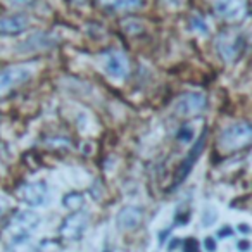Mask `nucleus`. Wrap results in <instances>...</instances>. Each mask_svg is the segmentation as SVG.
Instances as JSON below:
<instances>
[{"label":"nucleus","instance_id":"nucleus-1","mask_svg":"<svg viewBox=\"0 0 252 252\" xmlns=\"http://www.w3.org/2000/svg\"><path fill=\"white\" fill-rule=\"evenodd\" d=\"M252 140V126L247 121L235 123L221 131L218 145L223 152H237L249 147Z\"/></svg>","mask_w":252,"mask_h":252},{"label":"nucleus","instance_id":"nucleus-2","mask_svg":"<svg viewBox=\"0 0 252 252\" xmlns=\"http://www.w3.org/2000/svg\"><path fill=\"white\" fill-rule=\"evenodd\" d=\"M245 49V38L238 32H223L216 38V50L224 63H235Z\"/></svg>","mask_w":252,"mask_h":252},{"label":"nucleus","instance_id":"nucleus-3","mask_svg":"<svg viewBox=\"0 0 252 252\" xmlns=\"http://www.w3.org/2000/svg\"><path fill=\"white\" fill-rule=\"evenodd\" d=\"M33 76V69L25 64L19 66H9L0 71V98L7 97L12 90L25 85Z\"/></svg>","mask_w":252,"mask_h":252},{"label":"nucleus","instance_id":"nucleus-4","mask_svg":"<svg viewBox=\"0 0 252 252\" xmlns=\"http://www.w3.org/2000/svg\"><path fill=\"white\" fill-rule=\"evenodd\" d=\"M88 226V216L83 211H73L66 220L63 221L59 228V235L63 240L74 242L80 240Z\"/></svg>","mask_w":252,"mask_h":252},{"label":"nucleus","instance_id":"nucleus-5","mask_svg":"<svg viewBox=\"0 0 252 252\" xmlns=\"http://www.w3.org/2000/svg\"><path fill=\"white\" fill-rule=\"evenodd\" d=\"M207 107V97L200 92H189L183 94L176 102V114L185 116V118H192L197 116Z\"/></svg>","mask_w":252,"mask_h":252},{"label":"nucleus","instance_id":"nucleus-6","mask_svg":"<svg viewBox=\"0 0 252 252\" xmlns=\"http://www.w3.org/2000/svg\"><path fill=\"white\" fill-rule=\"evenodd\" d=\"M206 138H207V131L204 130L202 135L199 137V140L193 144V147L189 151V154H187V158L183 159L182 166L178 168V173H176V178L175 182H173V189H178L180 185H182V182H185V178L190 175V171H192L193 164L197 162V159H199V156L202 154L204 147H206Z\"/></svg>","mask_w":252,"mask_h":252},{"label":"nucleus","instance_id":"nucleus-7","mask_svg":"<svg viewBox=\"0 0 252 252\" xmlns=\"http://www.w3.org/2000/svg\"><path fill=\"white\" fill-rule=\"evenodd\" d=\"M214 11L224 21H240L247 16V0H216Z\"/></svg>","mask_w":252,"mask_h":252},{"label":"nucleus","instance_id":"nucleus-8","mask_svg":"<svg viewBox=\"0 0 252 252\" xmlns=\"http://www.w3.org/2000/svg\"><path fill=\"white\" fill-rule=\"evenodd\" d=\"M104 69L111 78L123 80L130 73V61L119 50H111L104 56Z\"/></svg>","mask_w":252,"mask_h":252},{"label":"nucleus","instance_id":"nucleus-9","mask_svg":"<svg viewBox=\"0 0 252 252\" xmlns=\"http://www.w3.org/2000/svg\"><path fill=\"white\" fill-rule=\"evenodd\" d=\"M40 223V216L32 211H21L18 213L9 223V231L12 233V237H21V235H28L30 231H33Z\"/></svg>","mask_w":252,"mask_h":252},{"label":"nucleus","instance_id":"nucleus-10","mask_svg":"<svg viewBox=\"0 0 252 252\" xmlns=\"http://www.w3.org/2000/svg\"><path fill=\"white\" fill-rule=\"evenodd\" d=\"M47 195H49V189H47L45 182H32L26 183L19 189V197L25 204L32 207H38L42 206L47 200Z\"/></svg>","mask_w":252,"mask_h":252},{"label":"nucleus","instance_id":"nucleus-11","mask_svg":"<svg viewBox=\"0 0 252 252\" xmlns=\"http://www.w3.org/2000/svg\"><path fill=\"white\" fill-rule=\"evenodd\" d=\"M144 221V211L138 206H125L116 216L119 230H137Z\"/></svg>","mask_w":252,"mask_h":252},{"label":"nucleus","instance_id":"nucleus-12","mask_svg":"<svg viewBox=\"0 0 252 252\" xmlns=\"http://www.w3.org/2000/svg\"><path fill=\"white\" fill-rule=\"evenodd\" d=\"M30 26V21L26 16L14 14V16H2L0 18V35H19V33L26 32Z\"/></svg>","mask_w":252,"mask_h":252},{"label":"nucleus","instance_id":"nucleus-13","mask_svg":"<svg viewBox=\"0 0 252 252\" xmlns=\"http://www.w3.org/2000/svg\"><path fill=\"white\" fill-rule=\"evenodd\" d=\"M56 43V38L47 33H36V35L30 36L25 43L21 45V50L23 52H35V50H45V49H50L54 47Z\"/></svg>","mask_w":252,"mask_h":252},{"label":"nucleus","instance_id":"nucleus-14","mask_svg":"<svg viewBox=\"0 0 252 252\" xmlns=\"http://www.w3.org/2000/svg\"><path fill=\"white\" fill-rule=\"evenodd\" d=\"M100 7H104L105 11H133L142 5V0H98Z\"/></svg>","mask_w":252,"mask_h":252},{"label":"nucleus","instance_id":"nucleus-15","mask_svg":"<svg viewBox=\"0 0 252 252\" xmlns=\"http://www.w3.org/2000/svg\"><path fill=\"white\" fill-rule=\"evenodd\" d=\"M9 252H35V247L28 235H21V237H12Z\"/></svg>","mask_w":252,"mask_h":252},{"label":"nucleus","instance_id":"nucleus-16","mask_svg":"<svg viewBox=\"0 0 252 252\" xmlns=\"http://www.w3.org/2000/svg\"><path fill=\"white\" fill-rule=\"evenodd\" d=\"M64 206L67 207V209H71V211H80L81 207H83V204H85V199H83V193H80V192H71V193H67L66 197H64Z\"/></svg>","mask_w":252,"mask_h":252},{"label":"nucleus","instance_id":"nucleus-17","mask_svg":"<svg viewBox=\"0 0 252 252\" xmlns=\"http://www.w3.org/2000/svg\"><path fill=\"white\" fill-rule=\"evenodd\" d=\"M190 25H192V28L195 30L197 33H207V25L200 16H193L192 21H190Z\"/></svg>","mask_w":252,"mask_h":252},{"label":"nucleus","instance_id":"nucleus-18","mask_svg":"<svg viewBox=\"0 0 252 252\" xmlns=\"http://www.w3.org/2000/svg\"><path fill=\"white\" fill-rule=\"evenodd\" d=\"M9 207H11V200H9V197L5 195V193L0 192V221H2L4 214L9 211Z\"/></svg>","mask_w":252,"mask_h":252},{"label":"nucleus","instance_id":"nucleus-19","mask_svg":"<svg viewBox=\"0 0 252 252\" xmlns=\"http://www.w3.org/2000/svg\"><path fill=\"white\" fill-rule=\"evenodd\" d=\"M183 252H199V244L193 238H187L183 242Z\"/></svg>","mask_w":252,"mask_h":252},{"label":"nucleus","instance_id":"nucleus-20","mask_svg":"<svg viewBox=\"0 0 252 252\" xmlns=\"http://www.w3.org/2000/svg\"><path fill=\"white\" fill-rule=\"evenodd\" d=\"M192 137H193V131H192V128H190V126H183L182 130H180V133H178V140H183V142H189Z\"/></svg>","mask_w":252,"mask_h":252},{"label":"nucleus","instance_id":"nucleus-21","mask_svg":"<svg viewBox=\"0 0 252 252\" xmlns=\"http://www.w3.org/2000/svg\"><path fill=\"white\" fill-rule=\"evenodd\" d=\"M12 5H18V7H26V5H32L33 0H9Z\"/></svg>","mask_w":252,"mask_h":252},{"label":"nucleus","instance_id":"nucleus-22","mask_svg":"<svg viewBox=\"0 0 252 252\" xmlns=\"http://www.w3.org/2000/svg\"><path fill=\"white\" fill-rule=\"evenodd\" d=\"M168 7H182L185 4V0H164Z\"/></svg>","mask_w":252,"mask_h":252},{"label":"nucleus","instance_id":"nucleus-23","mask_svg":"<svg viewBox=\"0 0 252 252\" xmlns=\"http://www.w3.org/2000/svg\"><path fill=\"white\" fill-rule=\"evenodd\" d=\"M206 249L209 252H214L216 251V242H214V238H211V237H207L206 238Z\"/></svg>","mask_w":252,"mask_h":252},{"label":"nucleus","instance_id":"nucleus-24","mask_svg":"<svg viewBox=\"0 0 252 252\" xmlns=\"http://www.w3.org/2000/svg\"><path fill=\"white\" fill-rule=\"evenodd\" d=\"M220 235H231V230H221Z\"/></svg>","mask_w":252,"mask_h":252},{"label":"nucleus","instance_id":"nucleus-25","mask_svg":"<svg viewBox=\"0 0 252 252\" xmlns=\"http://www.w3.org/2000/svg\"><path fill=\"white\" fill-rule=\"evenodd\" d=\"M74 2H78V4H81V2H83V0H74Z\"/></svg>","mask_w":252,"mask_h":252}]
</instances>
